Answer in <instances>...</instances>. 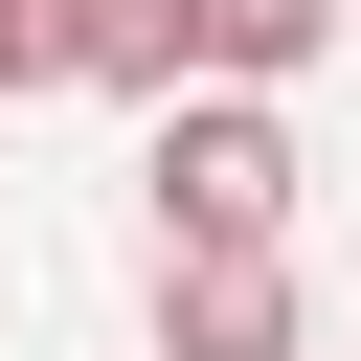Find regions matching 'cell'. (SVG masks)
<instances>
[{
  "label": "cell",
  "mask_w": 361,
  "mask_h": 361,
  "mask_svg": "<svg viewBox=\"0 0 361 361\" xmlns=\"http://www.w3.org/2000/svg\"><path fill=\"white\" fill-rule=\"evenodd\" d=\"M135 180H158V271H248V248L293 226V113H248V90H180Z\"/></svg>",
  "instance_id": "6da1fadb"
},
{
  "label": "cell",
  "mask_w": 361,
  "mask_h": 361,
  "mask_svg": "<svg viewBox=\"0 0 361 361\" xmlns=\"http://www.w3.org/2000/svg\"><path fill=\"white\" fill-rule=\"evenodd\" d=\"M158 361H293V248H248V271H158Z\"/></svg>",
  "instance_id": "7a4b0ae2"
},
{
  "label": "cell",
  "mask_w": 361,
  "mask_h": 361,
  "mask_svg": "<svg viewBox=\"0 0 361 361\" xmlns=\"http://www.w3.org/2000/svg\"><path fill=\"white\" fill-rule=\"evenodd\" d=\"M180 23H203V90H248V113H271V90H293L361 0H180Z\"/></svg>",
  "instance_id": "3957f363"
},
{
  "label": "cell",
  "mask_w": 361,
  "mask_h": 361,
  "mask_svg": "<svg viewBox=\"0 0 361 361\" xmlns=\"http://www.w3.org/2000/svg\"><path fill=\"white\" fill-rule=\"evenodd\" d=\"M68 68H90V90H158V113H180V90H203V23H180V0H68Z\"/></svg>",
  "instance_id": "277c9868"
},
{
  "label": "cell",
  "mask_w": 361,
  "mask_h": 361,
  "mask_svg": "<svg viewBox=\"0 0 361 361\" xmlns=\"http://www.w3.org/2000/svg\"><path fill=\"white\" fill-rule=\"evenodd\" d=\"M68 68V0H0V90H45Z\"/></svg>",
  "instance_id": "5b68a950"
}]
</instances>
